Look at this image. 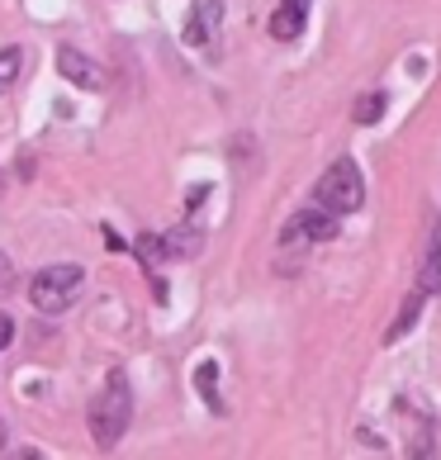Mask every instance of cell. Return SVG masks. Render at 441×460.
Wrapping results in <instances>:
<instances>
[{
  "label": "cell",
  "instance_id": "2",
  "mask_svg": "<svg viewBox=\"0 0 441 460\" xmlns=\"http://www.w3.org/2000/svg\"><path fill=\"white\" fill-rule=\"evenodd\" d=\"M81 280H86V270L72 266V261H57V266H43L39 276L29 280V304L39 314H66L76 299Z\"/></svg>",
  "mask_w": 441,
  "mask_h": 460
},
{
  "label": "cell",
  "instance_id": "4",
  "mask_svg": "<svg viewBox=\"0 0 441 460\" xmlns=\"http://www.w3.org/2000/svg\"><path fill=\"white\" fill-rule=\"evenodd\" d=\"M218 29H224V0H195L190 14H185V33H181V39L190 48H214Z\"/></svg>",
  "mask_w": 441,
  "mask_h": 460
},
{
  "label": "cell",
  "instance_id": "13",
  "mask_svg": "<svg viewBox=\"0 0 441 460\" xmlns=\"http://www.w3.org/2000/svg\"><path fill=\"white\" fill-rule=\"evenodd\" d=\"M138 257H143V266L152 270L157 261H166V243H162V237H152V233H143V237H138Z\"/></svg>",
  "mask_w": 441,
  "mask_h": 460
},
{
  "label": "cell",
  "instance_id": "10",
  "mask_svg": "<svg viewBox=\"0 0 441 460\" xmlns=\"http://www.w3.org/2000/svg\"><path fill=\"white\" fill-rule=\"evenodd\" d=\"M418 289H422V295H441V252H437V243H432V257L422 261V280H418Z\"/></svg>",
  "mask_w": 441,
  "mask_h": 460
},
{
  "label": "cell",
  "instance_id": "12",
  "mask_svg": "<svg viewBox=\"0 0 441 460\" xmlns=\"http://www.w3.org/2000/svg\"><path fill=\"white\" fill-rule=\"evenodd\" d=\"M384 105H389V100H384V91L380 95H361V100H356V124H375V119L384 114Z\"/></svg>",
  "mask_w": 441,
  "mask_h": 460
},
{
  "label": "cell",
  "instance_id": "3",
  "mask_svg": "<svg viewBox=\"0 0 441 460\" xmlns=\"http://www.w3.org/2000/svg\"><path fill=\"white\" fill-rule=\"evenodd\" d=\"M313 199L323 204V209H332L337 218L361 209V204H366V181H361V172H356V162H351V157H337L328 172L318 176Z\"/></svg>",
  "mask_w": 441,
  "mask_h": 460
},
{
  "label": "cell",
  "instance_id": "15",
  "mask_svg": "<svg viewBox=\"0 0 441 460\" xmlns=\"http://www.w3.org/2000/svg\"><path fill=\"white\" fill-rule=\"evenodd\" d=\"M0 447H5V428H0Z\"/></svg>",
  "mask_w": 441,
  "mask_h": 460
},
{
  "label": "cell",
  "instance_id": "8",
  "mask_svg": "<svg viewBox=\"0 0 441 460\" xmlns=\"http://www.w3.org/2000/svg\"><path fill=\"white\" fill-rule=\"evenodd\" d=\"M422 309H428V295L422 289H413V295H403V304H399V314H394V323L384 328V342L394 347V342H403L418 323H422Z\"/></svg>",
  "mask_w": 441,
  "mask_h": 460
},
{
  "label": "cell",
  "instance_id": "6",
  "mask_svg": "<svg viewBox=\"0 0 441 460\" xmlns=\"http://www.w3.org/2000/svg\"><path fill=\"white\" fill-rule=\"evenodd\" d=\"M304 24H309V0H280L276 10H270V39L276 43H295Z\"/></svg>",
  "mask_w": 441,
  "mask_h": 460
},
{
  "label": "cell",
  "instance_id": "7",
  "mask_svg": "<svg viewBox=\"0 0 441 460\" xmlns=\"http://www.w3.org/2000/svg\"><path fill=\"white\" fill-rule=\"evenodd\" d=\"M57 72H62V81H72V86H81V91H100V86H105L100 66L86 53H76V48H62V53H57Z\"/></svg>",
  "mask_w": 441,
  "mask_h": 460
},
{
  "label": "cell",
  "instance_id": "1",
  "mask_svg": "<svg viewBox=\"0 0 441 460\" xmlns=\"http://www.w3.org/2000/svg\"><path fill=\"white\" fill-rule=\"evenodd\" d=\"M86 422H91V437H95L100 451H114L119 441H124L128 422H133V389H128V380H124L119 370L105 380V389L91 399Z\"/></svg>",
  "mask_w": 441,
  "mask_h": 460
},
{
  "label": "cell",
  "instance_id": "14",
  "mask_svg": "<svg viewBox=\"0 0 441 460\" xmlns=\"http://www.w3.org/2000/svg\"><path fill=\"white\" fill-rule=\"evenodd\" d=\"M14 342V318L10 314H0V351H5Z\"/></svg>",
  "mask_w": 441,
  "mask_h": 460
},
{
  "label": "cell",
  "instance_id": "11",
  "mask_svg": "<svg viewBox=\"0 0 441 460\" xmlns=\"http://www.w3.org/2000/svg\"><path fill=\"white\" fill-rule=\"evenodd\" d=\"M20 66H24V53H20V48H0V91H10V86H14Z\"/></svg>",
  "mask_w": 441,
  "mask_h": 460
},
{
  "label": "cell",
  "instance_id": "5",
  "mask_svg": "<svg viewBox=\"0 0 441 460\" xmlns=\"http://www.w3.org/2000/svg\"><path fill=\"white\" fill-rule=\"evenodd\" d=\"M342 233V224H337V214L332 209H304L290 218V228H285V237H304V243H332V237Z\"/></svg>",
  "mask_w": 441,
  "mask_h": 460
},
{
  "label": "cell",
  "instance_id": "9",
  "mask_svg": "<svg viewBox=\"0 0 441 460\" xmlns=\"http://www.w3.org/2000/svg\"><path fill=\"white\" fill-rule=\"evenodd\" d=\"M195 389H199V399L209 403V413H224V399H218V366H214V361H199Z\"/></svg>",
  "mask_w": 441,
  "mask_h": 460
}]
</instances>
